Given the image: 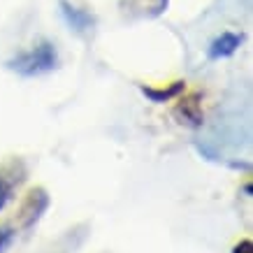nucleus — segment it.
Here are the masks:
<instances>
[{
  "label": "nucleus",
  "instance_id": "nucleus-1",
  "mask_svg": "<svg viewBox=\"0 0 253 253\" xmlns=\"http://www.w3.org/2000/svg\"><path fill=\"white\" fill-rule=\"evenodd\" d=\"M58 68V49L54 42H38L26 51H19L14 58L7 61V70L16 72L19 77H42L46 72Z\"/></svg>",
  "mask_w": 253,
  "mask_h": 253
},
{
  "label": "nucleus",
  "instance_id": "nucleus-2",
  "mask_svg": "<svg viewBox=\"0 0 253 253\" xmlns=\"http://www.w3.org/2000/svg\"><path fill=\"white\" fill-rule=\"evenodd\" d=\"M49 205H51V198H49V193L42 186L31 188L28 195L23 198L21 209H19V228L26 232L33 230L40 223V218L44 216V211L49 209Z\"/></svg>",
  "mask_w": 253,
  "mask_h": 253
},
{
  "label": "nucleus",
  "instance_id": "nucleus-3",
  "mask_svg": "<svg viewBox=\"0 0 253 253\" xmlns=\"http://www.w3.org/2000/svg\"><path fill=\"white\" fill-rule=\"evenodd\" d=\"M26 179V168L21 161H12L0 169V211L9 205V200L14 195V188Z\"/></svg>",
  "mask_w": 253,
  "mask_h": 253
},
{
  "label": "nucleus",
  "instance_id": "nucleus-4",
  "mask_svg": "<svg viewBox=\"0 0 253 253\" xmlns=\"http://www.w3.org/2000/svg\"><path fill=\"white\" fill-rule=\"evenodd\" d=\"M174 119L181 126H188V128H200L202 121H205V114H202V102H200V93H191V95H184V98L176 102L174 107Z\"/></svg>",
  "mask_w": 253,
  "mask_h": 253
},
{
  "label": "nucleus",
  "instance_id": "nucleus-5",
  "mask_svg": "<svg viewBox=\"0 0 253 253\" xmlns=\"http://www.w3.org/2000/svg\"><path fill=\"white\" fill-rule=\"evenodd\" d=\"M244 42V35L235 31L221 33L216 40H211V44L207 46V58L209 61H221V58H230L232 54H237V49Z\"/></svg>",
  "mask_w": 253,
  "mask_h": 253
},
{
  "label": "nucleus",
  "instance_id": "nucleus-6",
  "mask_svg": "<svg viewBox=\"0 0 253 253\" xmlns=\"http://www.w3.org/2000/svg\"><path fill=\"white\" fill-rule=\"evenodd\" d=\"M169 0H121L123 14L132 19H156L168 9Z\"/></svg>",
  "mask_w": 253,
  "mask_h": 253
},
{
  "label": "nucleus",
  "instance_id": "nucleus-7",
  "mask_svg": "<svg viewBox=\"0 0 253 253\" xmlns=\"http://www.w3.org/2000/svg\"><path fill=\"white\" fill-rule=\"evenodd\" d=\"M61 14L65 19V23L70 26V31L79 33V35L93 31V26H95V16L88 9L77 7V5H72L68 0H61Z\"/></svg>",
  "mask_w": 253,
  "mask_h": 253
},
{
  "label": "nucleus",
  "instance_id": "nucleus-8",
  "mask_svg": "<svg viewBox=\"0 0 253 253\" xmlns=\"http://www.w3.org/2000/svg\"><path fill=\"white\" fill-rule=\"evenodd\" d=\"M139 91H142V95H144L146 100H151V102H156V105H163V102H169V100L179 98V95L186 91V84L184 82H174V84H169V86H144V84H139Z\"/></svg>",
  "mask_w": 253,
  "mask_h": 253
},
{
  "label": "nucleus",
  "instance_id": "nucleus-9",
  "mask_svg": "<svg viewBox=\"0 0 253 253\" xmlns=\"http://www.w3.org/2000/svg\"><path fill=\"white\" fill-rule=\"evenodd\" d=\"M16 239V228L12 225H0V253H7L12 242Z\"/></svg>",
  "mask_w": 253,
  "mask_h": 253
},
{
  "label": "nucleus",
  "instance_id": "nucleus-10",
  "mask_svg": "<svg viewBox=\"0 0 253 253\" xmlns=\"http://www.w3.org/2000/svg\"><path fill=\"white\" fill-rule=\"evenodd\" d=\"M232 253H253V242H251V239H242V242H237V244H235Z\"/></svg>",
  "mask_w": 253,
  "mask_h": 253
}]
</instances>
